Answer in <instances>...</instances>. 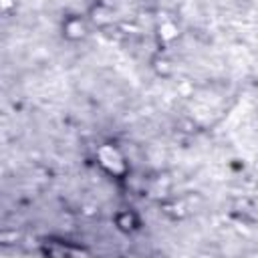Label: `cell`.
I'll use <instances>...</instances> for the list:
<instances>
[{
	"instance_id": "6da1fadb",
	"label": "cell",
	"mask_w": 258,
	"mask_h": 258,
	"mask_svg": "<svg viewBox=\"0 0 258 258\" xmlns=\"http://www.w3.org/2000/svg\"><path fill=\"white\" fill-rule=\"evenodd\" d=\"M62 34L69 38H83L85 36V24L79 18H69L62 26Z\"/></svg>"
},
{
	"instance_id": "7a4b0ae2",
	"label": "cell",
	"mask_w": 258,
	"mask_h": 258,
	"mask_svg": "<svg viewBox=\"0 0 258 258\" xmlns=\"http://www.w3.org/2000/svg\"><path fill=\"white\" fill-rule=\"evenodd\" d=\"M117 226L125 232H133L139 226V222L131 212H121V216H117Z\"/></svg>"
}]
</instances>
